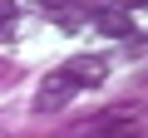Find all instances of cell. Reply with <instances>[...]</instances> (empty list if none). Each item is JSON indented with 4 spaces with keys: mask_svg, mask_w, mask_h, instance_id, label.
<instances>
[{
    "mask_svg": "<svg viewBox=\"0 0 148 138\" xmlns=\"http://www.w3.org/2000/svg\"><path fill=\"white\" fill-rule=\"evenodd\" d=\"M94 20H99V35H109V40H128L138 30L133 15H123V10H94Z\"/></svg>",
    "mask_w": 148,
    "mask_h": 138,
    "instance_id": "cell-4",
    "label": "cell"
},
{
    "mask_svg": "<svg viewBox=\"0 0 148 138\" xmlns=\"http://www.w3.org/2000/svg\"><path fill=\"white\" fill-rule=\"evenodd\" d=\"M49 20H54L59 30H79V25H84V10H64V5H49Z\"/></svg>",
    "mask_w": 148,
    "mask_h": 138,
    "instance_id": "cell-5",
    "label": "cell"
},
{
    "mask_svg": "<svg viewBox=\"0 0 148 138\" xmlns=\"http://www.w3.org/2000/svg\"><path fill=\"white\" fill-rule=\"evenodd\" d=\"M84 138H143V128H138L128 113H104L99 123L84 128Z\"/></svg>",
    "mask_w": 148,
    "mask_h": 138,
    "instance_id": "cell-2",
    "label": "cell"
},
{
    "mask_svg": "<svg viewBox=\"0 0 148 138\" xmlns=\"http://www.w3.org/2000/svg\"><path fill=\"white\" fill-rule=\"evenodd\" d=\"M64 74L79 84V89H94V84H104V74H109V64L99 59V54H79V59H69L64 64Z\"/></svg>",
    "mask_w": 148,
    "mask_h": 138,
    "instance_id": "cell-3",
    "label": "cell"
},
{
    "mask_svg": "<svg viewBox=\"0 0 148 138\" xmlns=\"http://www.w3.org/2000/svg\"><path fill=\"white\" fill-rule=\"evenodd\" d=\"M79 94V84H74L69 74H64V64L59 69H49V74L40 79V94H35V109L40 113H54V109H69V99Z\"/></svg>",
    "mask_w": 148,
    "mask_h": 138,
    "instance_id": "cell-1",
    "label": "cell"
}]
</instances>
